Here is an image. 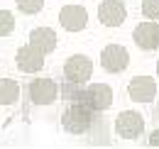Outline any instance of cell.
Segmentation results:
<instances>
[{
    "instance_id": "cell-1",
    "label": "cell",
    "mask_w": 159,
    "mask_h": 149,
    "mask_svg": "<svg viewBox=\"0 0 159 149\" xmlns=\"http://www.w3.org/2000/svg\"><path fill=\"white\" fill-rule=\"evenodd\" d=\"M91 125H93V115H91L88 105H81V103L69 105L61 115V127L69 134H83L91 130Z\"/></svg>"
},
{
    "instance_id": "cell-2",
    "label": "cell",
    "mask_w": 159,
    "mask_h": 149,
    "mask_svg": "<svg viewBox=\"0 0 159 149\" xmlns=\"http://www.w3.org/2000/svg\"><path fill=\"white\" fill-rule=\"evenodd\" d=\"M91 74H93V61L86 54H74L64 64V78L71 86H83L91 78Z\"/></svg>"
},
{
    "instance_id": "cell-3",
    "label": "cell",
    "mask_w": 159,
    "mask_h": 149,
    "mask_svg": "<svg viewBox=\"0 0 159 149\" xmlns=\"http://www.w3.org/2000/svg\"><path fill=\"white\" fill-rule=\"evenodd\" d=\"M144 132V117L137 110H122L115 117V134L122 139H137Z\"/></svg>"
},
{
    "instance_id": "cell-4",
    "label": "cell",
    "mask_w": 159,
    "mask_h": 149,
    "mask_svg": "<svg viewBox=\"0 0 159 149\" xmlns=\"http://www.w3.org/2000/svg\"><path fill=\"white\" fill-rule=\"evenodd\" d=\"M27 93L34 105H52L59 98V86L54 78H32Z\"/></svg>"
},
{
    "instance_id": "cell-5",
    "label": "cell",
    "mask_w": 159,
    "mask_h": 149,
    "mask_svg": "<svg viewBox=\"0 0 159 149\" xmlns=\"http://www.w3.org/2000/svg\"><path fill=\"white\" fill-rule=\"evenodd\" d=\"M127 64H130V52L122 44H108V47H103V52H100V66L108 74L125 71Z\"/></svg>"
},
{
    "instance_id": "cell-6",
    "label": "cell",
    "mask_w": 159,
    "mask_h": 149,
    "mask_svg": "<svg viewBox=\"0 0 159 149\" xmlns=\"http://www.w3.org/2000/svg\"><path fill=\"white\" fill-rule=\"evenodd\" d=\"M127 95L135 103H152L157 98V81L152 76H135L127 83Z\"/></svg>"
},
{
    "instance_id": "cell-7",
    "label": "cell",
    "mask_w": 159,
    "mask_h": 149,
    "mask_svg": "<svg viewBox=\"0 0 159 149\" xmlns=\"http://www.w3.org/2000/svg\"><path fill=\"white\" fill-rule=\"evenodd\" d=\"M44 56L37 47H32V44H25L17 49V54H15V64H17V69H20L22 74H37L44 69Z\"/></svg>"
},
{
    "instance_id": "cell-8",
    "label": "cell",
    "mask_w": 159,
    "mask_h": 149,
    "mask_svg": "<svg viewBox=\"0 0 159 149\" xmlns=\"http://www.w3.org/2000/svg\"><path fill=\"white\" fill-rule=\"evenodd\" d=\"M81 98L91 110H108L113 105V88L108 83H91Z\"/></svg>"
},
{
    "instance_id": "cell-9",
    "label": "cell",
    "mask_w": 159,
    "mask_h": 149,
    "mask_svg": "<svg viewBox=\"0 0 159 149\" xmlns=\"http://www.w3.org/2000/svg\"><path fill=\"white\" fill-rule=\"evenodd\" d=\"M127 17V7L122 0H103L98 5V20L105 27H120Z\"/></svg>"
},
{
    "instance_id": "cell-10",
    "label": "cell",
    "mask_w": 159,
    "mask_h": 149,
    "mask_svg": "<svg viewBox=\"0 0 159 149\" xmlns=\"http://www.w3.org/2000/svg\"><path fill=\"white\" fill-rule=\"evenodd\" d=\"M59 25L66 32H81L88 25V12L83 5H64L59 10Z\"/></svg>"
},
{
    "instance_id": "cell-11",
    "label": "cell",
    "mask_w": 159,
    "mask_h": 149,
    "mask_svg": "<svg viewBox=\"0 0 159 149\" xmlns=\"http://www.w3.org/2000/svg\"><path fill=\"white\" fill-rule=\"evenodd\" d=\"M132 39L139 49L144 52H152V49H159V25L154 20H144L139 22L132 32Z\"/></svg>"
},
{
    "instance_id": "cell-12",
    "label": "cell",
    "mask_w": 159,
    "mask_h": 149,
    "mask_svg": "<svg viewBox=\"0 0 159 149\" xmlns=\"http://www.w3.org/2000/svg\"><path fill=\"white\" fill-rule=\"evenodd\" d=\"M30 44L37 47L42 54H52L57 49V32L49 27H37L30 32Z\"/></svg>"
},
{
    "instance_id": "cell-13",
    "label": "cell",
    "mask_w": 159,
    "mask_h": 149,
    "mask_svg": "<svg viewBox=\"0 0 159 149\" xmlns=\"http://www.w3.org/2000/svg\"><path fill=\"white\" fill-rule=\"evenodd\" d=\"M20 98V83L12 78H0V105H12Z\"/></svg>"
},
{
    "instance_id": "cell-14",
    "label": "cell",
    "mask_w": 159,
    "mask_h": 149,
    "mask_svg": "<svg viewBox=\"0 0 159 149\" xmlns=\"http://www.w3.org/2000/svg\"><path fill=\"white\" fill-rule=\"evenodd\" d=\"M15 29V15L10 10H0V37H7Z\"/></svg>"
},
{
    "instance_id": "cell-15",
    "label": "cell",
    "mask_w": 159,
    "mask_h": 149,
    "mask_svg": "<svg viewBox=\"0 0 159 149\" xmlns=\"http://www.w3.org/2000/svg\"><path fill=\"white\" fill-rule=\"evenodd\" d=\"M15 2H17L20 12H25V15H34L44 7V0H15Z\"/></svg>"
},
{
    "instance_id": "cell-16",
    "label": "cell",
    "mask_w": 159,
    "mask_h": 149,
    "mask_svg": "<svg viewBox=\"0 0 159 149\" xmlns=\"http://www.w3.org/2000/svg\"><path fill=\"white\" fill-rule=\"evenodd\" d=\"M142 15L147 20H159V0H142Z\"/></svg>"
},
{
    "instance_id": "cell-17",
    "label": "cell",
    "mask_w": 159,
    "mask_h": 149,
    "mask_svg": "<svg viewBox=\"0 0 159 149\" xmlns=\"http://www.w3.org/2000/svg\"><path fill=\"white\" fill-rule=\"evenodd\" d=\"M149 144H152V147H159V130H154L149 134Z\"/></svg>"
},
{
    "instance_id": "cell-18",
    "label": "cell",
    "mask_w": 159,
    "mask_h": 149,
    "mask_svg": "<svg viewBox=\"0 0 159 149\" xmlns=\"http://www.w3.org/2000/svg\"><path fill=\"white\" fill-rule=\"evenodd\" d=\"M157 76H159V61H157Z\"/></svg>"
}]
</instances>
